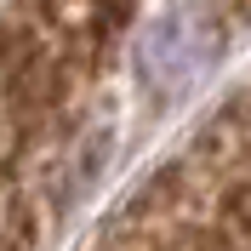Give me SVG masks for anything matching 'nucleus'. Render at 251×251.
<instances>
[{
  "label": "nucleus",
  "instance_id": "obj_1",
  "mask_svg": "<svg viewBox=\"0 0 251 251\" xmlns=\"http://www.w3.org/2000/svg\"><path fill=\"white\" fill-rule=\"evenodd\" d=\"M143 0H6L0 6V131L57 188Z\"/></svg>",
  "mask_w": 251,
  "mask_h": 251
},
{
  "label": "nucleus",
  "instance_id": "obj_2",
  "mask_svg": "<svg viewBox=\"0 0 251 251\" xmlns=\"http://www.w3.org/2000/svg\"><path fill=\"white\" fill-rule=\"evenodd\" d=\"M86 251H246V92L205 114Z\"/></svg>",
  "mask_w": 251,
  "mask_h": 251
},
{
  "label": "nucleus",
  "instance_id": "obj_3",
  "mask_svg": "<svg viewBox=\"0 0 251 251\" xmlns=\"http://www.w3.org/2000/svg\"><path fill=\"white\" fill-rule=\"evenodd\" d=\"M46 217H51V188L0 131V251H40Z\"/></svg>",
  "mask_w": 251,
  "mask_h": 251
}]
</instances>
